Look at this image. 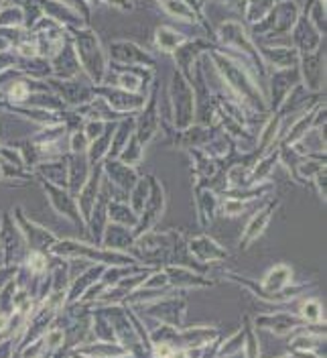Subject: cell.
<instances>
[{
  "instance_id": "cell-1",
  "label": "cell",
  "mask_w": 327,
  "mask_h": 358,
  "mask_svg": "<svg viewBox=\"0 0 327 358\" xmlns=\"http://www.w3.org/2000/svg\"><path fill=\"white\" fill-rule=\"evenodd\" d=\"M77 53L83 62V66L90 70V73L96 77V72H98V77L102 73V53H100V47H98V39L92 35L90 31H83L77 35Z\"/></svg>"
},
{
  "instance_id": "cell-2",
  "label": "cell",
  "mask_w": 327,
  "mask_h": 358,
  "mask_svg": "<svg viewBox=\"0 0 327 358\" xmlns=\"http://www.w3.org/2000/svg\"><path fill=\"white\" fill-rule=\"evenodd\" d=\"M112 55L116 59H122V62H141V64L152 66V59L132 43H114L112 45Z\"/></svg>"
},
{
  "instance_id": "cell-3",
  "label": "cell",
  "mask_w": 327,
  "mask_h": 358,
  "mask_svg": "<svg viewBox=\"0 0 327 358\" xmlns=\"http://www.w3.org/2000/svg\"><path fill=\"white\" fill-rule=\"evenodd\" d=\"M157 39H159L161 49H165V51L177 49V45L183 41V37H179L175 31H171V29H159L157 31Z\"/></svg>"
},
{
  "instance_id": "cell-4",
  "label": "cell",
  "mask_w": 327,
  "mask_h": 358,
  "mask_svg": "<svg viewBox=\"0 0 327 358\" xmlns=\"http://www.w3.org/2000/svg\"><path fill=\"white\" fill-rule=\"evenodd\" d=\"M163 4H165V8L169 10V12H173V15H177V17H181V19H187V21H191L193 17H191V10L187 8V4H183V0H161Z\"/></svg>"
},
{
  "instance_id": "cell-5",
  "label": "cell",
  "mask_w": 327,
  "mask_h": 358,
  "mask_svg": "<svg viewBox=\"0 0 327 358\" xmlns=\"http://www.w3.org/2000/svg\"><path fill=\"white\" fill-rule=\"evenodd\" d=\"M10 94H12L17 100H23V98L27 96V84H14L12 90H10Z\"/></svg>"
}]
</instances>
